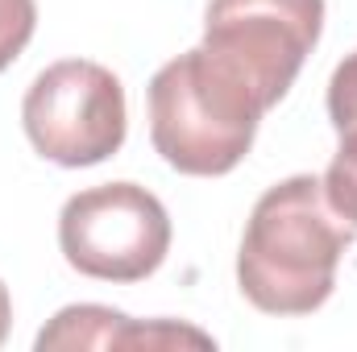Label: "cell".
<instances>
[{"label":"cell","instance_id":"1","mask_svg":"<svg viewBox=\"0 0 357 352\" xmlns=\"http://www.w3.org/2000/svg\"><path fill=\"white\" fill-rule=\"evenodd\" d=\"M357 228L328 203L324 182L295 175L254 203L237 253V286L266 315H312L337 286Z\"/></svg>","mask_w":357,"mask_h":352},{"label":"cell","instance_id":"2","mask_svg":"<svg viewBox=\"0 0 357 352\" xmlns=\"http://www.w3.org/2000/svg\"><path fill=\"white\" fill-rule=\"evenodd\" d=\"M266 112L258 88L204 42L150 79V141L178 175H229Z\"/></svg>","mask_w":357,"mask_h":352},{"label":"cell","instance_id":"3","mask_svg":"<svg viewBox=\"0 0 357 352\" xmlns=\"http://www.w3.org/2000/svg\"><path fill=\"white\" fill-rule=\"evenodd\" d=\"M59 249L84 278L142 282L171 253V216L137 182L88 186L63 203Z\"/></svg>","mask_w":357,"mask_h":352},{"label":"cell","instance_id":"4","mask_svg":"<svg viewBox=\"0 0 357 352\" xmlns=\"http://www.w3.org/2000/svg\"><path fill=\"white\" fill-rule=\"evenodd\" d=\"M21 125L42 158L71 170L96 166L125 145V88L100 63L63 58L29 83Z\"/></svg>","mask_w":357,"mask_h":352},{"label":"cell","instance_id":"5","mask_svg":"<svg viewBox=\"0 0 357 352\" xmlns=\"http://www.w3.org/2000/svg\"><path fill=\"white\" fill-rule=\"evenodd\" d=\"M324 0H212L204 46L229 58L274 108L320 42Z\"/></svg>","mask_w":357,"mask_h":352},{"label":"cell","instance_id":"6","mask_svg":"<svg viewBox=\"0 0 357 352\" xmlns=\"http://www.w3.org/2000/svg\"><path fill=\"white\" fill-rule=\"evenodd\" d=\"M175 344H195L212 349V336L183 328V323H133L129 315L112 307H67L54 315L50 328H42L38 349H175Z\"/></svg>","mask_w":357,"mask_h":352},{"label":"cell","instance_id":"7","mask_svg":"<svg viewBox=\"0 0 357 352\" xmlns=\"http://www.w3.org/2000/svg\"><path fill=\"white\" fill-rule=\"evenodd\" d=\"M337 133H341L337 158H333L328 175L320 178V182H324L328 203H333V207H337V211L357 228V120L354 125H345V129H337Z\"/></svg>","mask_w":357,"mask_h":352},{"label":"cell","instance_id":"8","mask_svg":"<svg viewBox=\"0 0 357 352\" xmlns=\"http://www.w3.org/2000/svg\"><path fill=\"white\" fill-rule=\"evenodd\" d=\"M33 25H38L33 0H0V71L13 67V58L29 46Z\"/></svg>","mask_w":357,"mask_h":352},{"label":"cell","instance_id":"9","mask_svg":"<svg viewBox=\"0 0 357 352\" xmlns=\"http://www.w3.org/2000/svg\"><path fill=\"white\" fill-rule=\"evenodd\" d=\"M328 116H333V129H345L357 120V50L328 79Z\"/></svg>","mask_w":357,"mask_h":352},{"label":"cell","instance_id":"10","mask_svg":"<svg viewBox=\"0 0 357 352\" xmlns=\"http://www.w3.org/2000/svg\"><path fill=\"white\" fill-rule=\"evenodd\" d=\"M8 323H13V303H8V290L0 282V344L8 340Z\"/></svg>","mask_w":357,"mask_h":352}]
</instances>
